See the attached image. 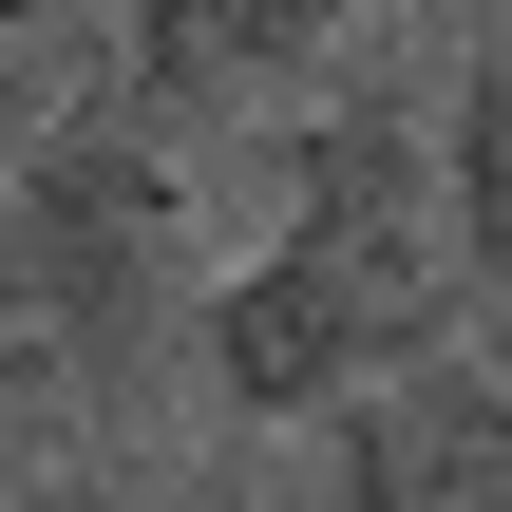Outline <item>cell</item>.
<instances>
[{
    "label": "cell",
    "mask_w": 512,
    "mask_h": 512,
    "mask_svg": "<svg viewBox=\"0 0 512 512\" xmlns=\"http://www.w3.org/2000/svg\"><path fill=\"white\" fill-rule=\"evenodd\" d=\"M114 95V0H0V152Z\"/></svg>",
    "instance_id": "obj_6"
},
{
    "label": "cell",
    "mask_w": 512,
    "mask_h": 512,
    "mask_svg": "<svg viewBox=\"0 0 512 512\" xmlns=\"http://www.w3.org/2000/svg\"><path fill=\"white\" fill-rule=\"evenodd\" d=\"M0 512H133V475L95 456V418L57 399V361H0Z\"/></svg>",
    "instance_id": "obj_7"
},
{
    "label": "cell",
    "mask_w": 512,
    "mask_h": 512,
    "mask_svg": "<svg viewBox=\"0 0 512 512\" xmlns=\"http://www.w3.org/2000/svg\"><path fill=\"white\" fill-rule=\"evenodd\" d=\"M342 0H114V95H152L171 133H247L323 95Z\"/></svg>",
    "instance_id": "obj_4"
},
{
    "label": "cell",
    "mask_w": 512,
    "mask_h": 512,
    "mask_svg": "<svg viewBox=\"0 0 512 512\" xmlns=\"http://www.w3.org/2000/svg\"><path fill=\"white\" fill-rule=\"evenodd\" d=\"M437 342H475L456 209H437V114H418V95H323V114L285 133L266 247H209L190 380H209V418H247V437H323L342 399H380V380L437 361Z\"/></svg>",
    "instance_id": "obj_1"
},
{
    "label": "cell",
    "mask_w": 512,
    "mask_h": 512,
    "mask_svg": "<svg viewBox=\"0 0 512 512\" xmlns=\"http://www.w3.org/2000/svg\"><path fill=\"white\" fill-rule=\"evenodd\" d=\"M0 209H19V285H38V342L95 418V456L133 475L171 418H209L190 380V323H209V209H190V133L152 95H95L57 114L38 152H0Z\"/></svg>",
    "instance_id": "obj_2"
},
{
    "label": "cell",
    "mask_w": 512,
    "mask_h": 512,
    "mask_svg": "<svg viewBox=\"0 0 512 512\" xmlns=\"http://www.w3.org/2000/svg\"><path fill=\"white\" fill-rule=\"evenodd\" d=\"M323 494L342 512H512V361L437 342L380 399H342L323 418Z\"/></svg>",
    "instance_id": "obj_3"
},
{
    "label": "cell",
    "mask_w": 512,
    "mask_h": 512,
    "mask_svg": "<svg viewBox=\"0 0 512 512\" xmlns=\"http://www.w3.org/2000/svg\"><path fill=\"white\" fill-rule=\"evenodd\" d=\"M437 209H456V285H475V323H512V19L456 57V114H437Z\"/></svg>",
    "instance_id": "obj_5"
}]
</instances>
